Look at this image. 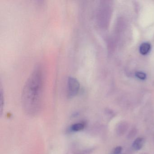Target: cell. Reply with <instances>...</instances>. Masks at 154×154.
Returning a JSON list of instances; mask_svg holds the SVG:
<instances>
[{
    "label": "cell",
    "mask_w": 154,
    "mask_h": 154,
    "mask_svg": "<svg viewBox=\"0 0 154 154\" xmlns=\"http://www.w3.org/2000/svg\"><path fill=\"white\" fill-rule=\"evenodd\" d=\"M44 77L42 66L37 65L29 76L22 89V104L29 114L39 111L42 103Z\"/></svg>",
    "instance_id": "obj_1"
},
{
    "label": "cell",
    "mask_w": 154,
    "mask_h": 154,
    "mask_svg": "<svg viewBox=\"0 0 154 154\" xmlns=\"http://www.w3.org/2000/svg\"><path fill=\"white\" fill-rule=\"evenodd\" d=\"M80 89L79 81L76 78L71 76L68 77L67 80V95L68 97L72 98L76 96Z\"/></svg>",
    "instance_id": "obj_2"
},
{
    "label": "cell",
    "mask_w": 154,
    "mask_h": 154,
    "mask_svg": "<svg viewBox=\"0 0 154 154\" xmlns=\"http://www.w3.org/2000/svg\"><path fill=\"white\" fill-rule=\"evenodd\" d=\"M150 49V45L149 43H143L140 47V52L142 55H146L149 52Z\"/></svg>",
    "instance_id": "obj_3"
},
{
    "label": "cell",
    "mask_w": 154,
    "mask_h": 154,
    "mask_svg": "<svg viewBox=\"0 0 154 154\" xmlns=\"http://www.w3.org/2000/svg\"><path fill=\"white\" fill-rule=\"evenodd\" d=\"M85 128V124L82 122H78L73 124L71 127V130L73 131H79L82 130Z\"/></svg>",
    "instance_id": "obj_4"
},
{
    "label": "cell",
    "mask_w": 154,
    "mask_h": 154,
    "mask_svg": "<svg viewBox=\"0 0 154 154\" xmlns=\"http://www.w3.org/2000/svg\"><path fill=\"white\" fill-rule=\"evenodd\" d=\"M143 139L141 138H138L135 140L133 144V147L134 149L139 150L142 147L143 143Z\"/></svg>",
    "instance_id": "obj_5"
},
{
    "label": "cell",
    "mask_w": 154,
    "mask_h": 154,
    "mask_svg": "<svg viewBox=\"0 0 154 154\" xmlns=\"http://www.w3.org/2000/svg\"><path fill=\"white\" fill-rule=\"evenodd\" d=\"M127 129V125L125 122L121 123L118 129V133L119 135H122Z\"/></svg>",
    "instance_id": "obj_6"
},
{
    "label": "cell",
    "mask_w": 154,
    "mask_h": 154,
    "mask_svg": "<svg viewBox=\"0 0 154 154\" xmlns=\"http://www.w3.org/2000/svg\"><path fill=\"white\" fill-rule=\"evenodd\" d=\"M136 76L138 78L141 80H144L146 79V75L145 73L141 72H138L136 73Z\"/></svg>",
    "instance_id": "obj_7"
},
{
    "label": "cell",
    "mask_w": 154,
    "mask_h": 154,
    "mask_svg": "<svg viewBox=\"0 0 154 154\" xmlns=\"http://www.w3.org/2000/svg\"><path fill=\"white\" fill-rule=\"evenodd\" d=\"M137 133V130L136 129H133L130 131L129 135H128V137L129 138H133V137L135 136V134Z\"/></svg>",
    "instance_id": "obj_8"
},
{
    "label": "cell",
    "mask_w": 154,
    "mask_h": 154,
    "mask_svg": "<svg viewBox=\"0 0 154 154\" xmlns=\"http://www.w3.org/2000/svg\"><path fill=\"white\" fill-rule=\"evenodd\" d=\"M122 151V147L120 146L116 148L114 150L113 154H119Z\"/></svg>",
    "instance_id": "obj_9"
}]
</instances>
